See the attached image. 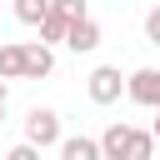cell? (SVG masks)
I'll return each mask as SVG.
<instances>
[{"label":"cell","instance_id":"6da1fadb","mask_svg":"<svg viewBox=\"0 0 160 160\" xmlns=\"http://www.w3.org/2000/svg\"><path fill=\"white\" fill-rule=\"evenodd\" d=\"M25 145H35V150L60 145V115H55L50 105H35V110L25 115Z\"/></svg>","mask_w":160,"mask_h":160},{"label":"cell","instance_id":"5bb4252c","mask_svg":"<svg viewBox=\"0 0 160 160\" xmlns=\"http://www.w3.org/2000/svg\"><path fill=\"white\" fill-rule=\"evenodd\" d=\"M145 40H150V45H160V5L145 15Z\"/></svg>","mask_w":160,"mask_h":160},{"label":"cell","instance_id":"4fadbf2b","mask_svg":"<svg viewBox=\"0 0 160 160\" xmlns=\"http://www.w3.org/2000/svg\"><path fill=\"white\" fill-rule=\"evenodd\" d=\"M5 160H40V150L20 140V145H10V150H5Z\"/></svg>","mask_w":160,"mask_h":160},{"label":"cell","instance_id":"30bf717a","mask_svg":"<svg viewBox=\"0 0 160 160\" xmlns=\"http://www.w3.org/2000/svg\"><path fill=\"white\" fill-rule=\"evenodd\" d=\"M50 15V0H15V20L20 25H40Z\"/></svg>","mask_w":160,"mask_h":160},{"label":"cell","instance_id":"3957f363","mask_svg":"<svg viewBox=\"0 0 160 160\" xmlns=\"http://www.w3.org/2000/svg\"><path fill=\"white\" fill-rule=\"evenodd\" d=\"M50 70H55V50L50 45H40V40L20 45V80H45Z\"/></svg>","mask_w":160,"mask_h":160},{"label":"cell","instance_id":"7c38bea8","mask_svg":"<svg viewBox=\"0 0 160 160\" xmlns=\"http://www.w3.org/2000/svg\"><path fill=\"white\" fill-rule=\"evenodd\" d=\"M50 10H55V15H65V20H80V15H90V10H85V0H50Z\"/></svg>","mask_w":160,"mask_h":160},{"label":"cell","instance_id":"8992f818","mask_svg":"<svg viewBox=\"0 0 160 160\" xmlns=\"http://www.w3.org/2000/svg\"><path fill=\"white\" fill-rule=\"evenodd\" d=\"M125 140H130V125H120V120L105 125V135L95 140V145H100V160H120V155H125Z\"/></svg>","mask_w":160,"mask_h":160},{"label":"cell","instance_id":"277c9868","mask_svg":"<svg viewBox=\"0 0 160 160\" xmlns=\"http://www.w3.org/2000/svg\"><path fill=\"white\" fill-rule=\"evenodd\" d=\"M125 95H130L135 105H150V110H155V105H160V70L145 65V70L125 75Z\"/></svg>","mask_w":160,"mask_h":160},{"label":"cell","instance_id":"e0dca14e","mask_svg":"<svg viewBox=\"0 0 160 160\" xmlns=\"http://www.w3.org/2000/svg\"><path fill=\"white\" fill-rule=\"evenodd\" d=\"M155 110H160V105H155Z\"/></svg>","mask_w":160,"mask_h":160},{"label":"cell","instance_id":"9a60e30c","mask_svg":"<svg viewBox=\"0 0 160 160\" xmlns=\"http://www.w3.org/2000/svg\"><path fill=\"white\" fill-rule=\"evenodd\" d=\"M150 135H155V145H160V110H155V125H150Z\"/></svg>","mask_w":160,"mask_h":160},{"label":"cell","instance_id":"7a4b0ae2","mask_svg":"<svg viewBox=\"0 0 160 160\" xmlns=\"http://www.w3.org/2000/svg\"><path fill=\"white\" fill-rule=\"evenodd\" d=\"M85 90H90L95 105H115V100L125 95V75H120V65H95L90 80H85Z\"/></svg>","mask_w":160,"mask_h":160},{"label":"cell","instance_id":"5b68a950","mask_svg":"<svg viewBox=\"0 0 160 160\" xmlns=\"http://www.w3.org/2000/svg\"><path fill=\"white\" fill-rule=\"evenodd\" d=\"M65 45H70L75 55H90V50H100V20H95V15H80V20H70V30H65Z\"/></svg>","mask_w":160,"mask_h":160},{"label":"cell","instance_id":"52a82bcc","mask_svg":"<svg viewBox=\"0 0 160 160\" xmlns=\"http://www.w3.org/2000/svg\"><path fill=\"white\" fill-rule=\"evenodd\" d=\"M60 160H100V145L90 135H60Z\"/></svg>","mask_w":160,"mask_h":160},{"label":"cell","instance_id":"ba28073f","mask_svg":"<svg viewBox=\"0 0 160 160\" xmlns=\"http://www.w3.org/2000/svg\"><path fill=\"white\" fill-rule=\"evenodd\" d=\"M120 160H155V135L130 125V140H125V155Z\"/></svg>","mask_w":160,"mask_h":160},{"label":"cell","instance_id":"8fae6325","mask_svg":"<svg viewBox=\"0 0 160 160\" xmlns=\"http://www.w3.org/2000/svg\"><path fill=\"white\" fill-rule=\"evenodd\" d=\"M0 80H20V45H0Z\"/></svg>","mask_w":160,"mask_h":160},{"label":"cell","instance_id":"2e32d148","mask_svg":"<svg viewBox=\"0 0 160 160\" xmlns=\"http://www.w3.org/2000/svg\"><path fill=\"white\" fill-rule=\"evenodd\" d=\"M0 115H5V80H0Z\"/></svg>","mask_w":160,"mask_h":160},{"label":"cell","instance_id":"9c48e42d","mask_svg":"<svg viewBox=\"0 0 160 160\" xmlns=\"http://www.w3.org/2000/svg\"><path fill=\"white\" fill-rule=\"evenodd\" d=\"M35 30H40V45H65V30H70V20L50 10V15H45V20L35 25Z\"/></svg>","mask_w":160,"mask_h":160}]
</instances>
